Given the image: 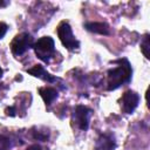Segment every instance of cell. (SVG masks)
I'll use <instances>...</instances> for the list:
<instances>
[{
    "label": "cell",
    "instance_id": "cell-1",
    "mask_svg": "<svg viewBox=\"0 0 150 150\" xmlns=\"http://www.w3.org/2000/svg\"><path fill=\"white\" fill-rule=\"evenodd\" d=\"M120 64L116 68H111L107 73V89L108 90H115L120 88L121 86L129 83L132 75V69L128 60H118Z\"/></svg>",
    "mask_w": 150,
    "mask_h": 150
},
{
    "label": "cell",
    "instance_id": "cell-2",
    "mask_svg": "<svg viewBox=\"0 0 150 150\" xmlns=\"http://www.w3.org/2000/svg\"><path fill=\"white\" fill-rule=\"evenodd\" d=\"M36 56L43 62L48 63L50 59L55 55V43L50 36H42L32 47Z\"/></svg>",
    "mask_w": 150,
    "mask_h": 150
},
{
    "label": "cell",
    "instance_id": "cell-3",
    "mask_svg": "<svg viewBox=\"0 0 150 150\" xmlns=\"http://www.w3.org/2000/svg\"><path fill=\"white\" fill-rule=\"evenodd\" d=\"M56 32H57V36H59L60 41L62 42V45L67 49L75 50V49H79L80 48V42L74 36L73 30H71V27H70V25L68 22H66V21L61 22L59 25Z\"/></svg>",
    "mask_w": 150,
    "mask_h": 150
},
{
    "label": "cell",
    "instance_id": "cell-4",
    "mask_svg": "<svg viewBox=\"0 0 150 150\" xmlns=\"http://www.w3.org/2000/svg\"><path fill=\"white\" fill-rule=\"evenodd\" d=\"M34 45L33 42V38L30 34L28 33H20L18 34L11 42V50L14 55L20 56L22 55L27 49L32 48Z\"/></svg>",
    "mask_w": 150,
    "mask_h": 150
},
{
    "label": "cell",
    "instance_id": "cell-5",
    "mask_svg": "<svg viewBox=\"0 0 150 150\" xmlns=\"http://www.w3.org/2000/svg\"><path fill=\"white\" fill-rule=\"evenodd\" d=\"M139 103V95L134 90H127L121 98L122 110L125 114H132Z\"/></svg>",
    "mask_w": 150,
    "mask_h": 150
},
{
    "label": "cell",
    "instance_id": "cell-6",
    "mask_svg": "<svg viewBox=\"0 0 150 150\" xmlns=\"http://www.w3.org/2000/svg\"><path fill=\"white\" fill-rule=\"evenodd\" d=\"M91 115V109H89L86 105H77L74 111V120L77 124V127L86 131L89 128V117Z\"/></svg>",
    "mask_w": 150,
    "mask_h": 150
},
{
    "label": "cell",
    "instance_id": "cell-7",
    "mask_svg": "<svg viewBox=\"0 0 150 150\" xmlns=\"http://www.w3.org/2000/svg\"><path fill=\"white\" fill-rule=\"evenodd\" d=\"M116 146V141L112 134L104 132L98 136L95 143L94 150H114Z\"/></svg>",
    "mask_w": 150,
    "mask_h": 150
},
{
    "label": "cell",
    "instance_id": "cell-8",
    "mask_svg": "<svg viewBox=\"0 0 150 150\" xmlns=\"http://www.w3.org/2000/svg\"><path fill=\"white\" fill-rule=\"evenodd\" d=\"M27 73L30 74V75L34 76V77L41 79V80H43V81H46V82H49V83L56 81V77L53 76L52 74H49V73H48L41 64H35L34 67L27 69Z\"/></svg>",
    "mask_w": 150,
    "mask_h": 150
},
{
    "label": "cell",
    "instance_id": "cell-9",
    "mask_svg": "<svg viewBox=\"0 0 150 150\" xmlns=\"http://www.w3.org/2000/svg\"><path fill=\"white\" fill-rule=\"evenodd\" d=\"M84 28L91 33L101 34V35H109L110 34V28L108 23L105 22H88L84 25Z\"/></svg>",
    "mask_w": 150,
    "mask_h": 150
},
{
    "label": "cell",
    "instance_id": "cell-10",
    "mask_svg": "<svg viewBox=\"0 0 150 150\" xmlns=\"http://www.w3.org/2000/svg\"><path fill=\"white\" fill-rule=\"evenodd\" d=\"M39 94L40 96L42 97V100L45 101V103L47 105H50L53 103V101L55 98H57V91L56 89L52 88V87H42V88H39Z\"/></svg>",
    "mask_w": 150,
    "mask_h": 150
},
{
    "label": "cell",
    "instance_id": "cell-11",
    "mask_svg": "<svg viewBox=\"0 0 150 150\" xmlns=\"http://www.w3.org/2000/svg\"><path fill=\"white\" fill-rule=\"evenodd\" d=\"M149 50H150V35L149 34H144V36L142 38V41H141V52L143 53V55L149 59L150 54H149Z\"/></svg>",
    "mask_w": 150,
    "mask_h": 150
},
{
    "label": "cell",
    "instance_id": "cell-12",
    "mask_svg": "<svg viewBox=\"0 0 150 150\" xmlns=\"http://www.w3.org/2000/svg\"><path fill=\"white\" fill-rule=\"evenodd\" d=\"M33 137H34V139L45 142V141L48 139V137H49V132H48V130H47V131H46V130H45V131L36 130V131H33Z\"/></svg>",
    "mask_w": 150,
    "mask_h": 150
},
{
    "label": "cell",
    "instance_id": "cell-13",
    "mask_svg": "<svg viewBox=\"0 0 150 150\" xmlns=\"http://www.w3.org/2000/svg\"><path fill=\"white\" fill-rule=\"evenodd\" d=\"M12 143L11 139L8 137H6L5 135L0 134V150H9Z\"/></svg>",
    "mask_w": 150,
    "mask_h": 150
},
{
    "label": "cell",
    "instance_id": "cell-14",
    "mask_svg": "<svg viewBox=\"0 0 150 150\" xmlns=\"http://www.w3.org/2000/svg\"><path fill=\"white\" fill-rule=\"evenodd\" d=\"M7 30H8V26L5 22H0V40L6 35Z\"/></svg>",
    "mask_w": 150,
    "mask_h": 150
},
{
    "label": "cell",
    "instance_id": "cell-15",
    "mask_svg": "<svg viewBox=\"0 0 150 150\" xmlns=\"http://www.w3.org/2000/svg\"><path fill=\"white\" fill-rule=\"evenodd\" d=\"M5 112L8 116H15V108L14 107H8V108H6Z\"/></svg>",
    "mask_w": 150,
    "mask_h": 150
},
{
    "label": "cell",
    "instance_id": "cell-16",
    "mask_svg": "<svg viewBox=\"0 0 150 150\" xmlns=\"http://www.w3.org/2000/svg\"><path fill=\"white\" fill-rule=\"evenodd\" d=\"M26 150H42V149H41V146H40L39 144H32V145H29Z\"/></svg>",
    "mask_w": 150,
    "mask_h": 150
},
{
    "label": "cell",
    "instance_id": "cell-17",
    "mask_svg": "<svg viewBox=\"0 0 150 150\" xmlns=\"http://www.w3.org/2000/svg\"><path fill=\"white\" fill-rule=\"evenodd\" d=\"M7 5H8L7 1H0V7H5V6H7Z\"/></svg>",
    "mask_w": 150,
    "mask_h": 150
},
{
    "label": "cell",
    "instance_id": "cell-18",
    "mask_svg": "<svg viewBox=\"0 0 150 150\" xmlns=\"http://www.w3.org/2000/svg\"><path fill=\"white\" fill-rule=\"evenodd\" d=\"M2 74H4V70H2V68L0 67V79H1V76H2Z\"/></svg>",
    "mask_w": 150,
    "mask_h": 150
}]
</instances>
